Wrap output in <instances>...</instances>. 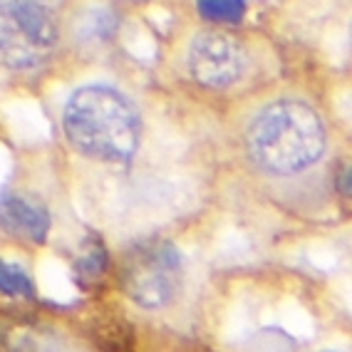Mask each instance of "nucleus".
<instances>
[{
  "instance_id": "nucleus-9",
  "label": "nucleus",
  "mask_w": 352,
  "mask_h": 352,
  "mask_svg": "<svg viewBox=\"0 0 352 352\" xmlns=\"http://www.w3.org/2000/svg\"><path fill=\"white\" fill-rule=\"evenodd\" d=\"M107 268V251L100 243H89L82 256L77 258V273L80 278H100Z\"/></svg>"
},
{
  "instance_id": "nucleus-10",
  "label": "nucleus",
  "mask_w": 352,
  "mask_h": 352,
  "mask_svg": "<svg viewBox=\"0 0 352 352\" xmlns=\"http://www.w3.org/2000/svg\"><path fill=\"white\" fill-rule=\"evenodd\" d=\"M340 191H342L347 199H352V166H347V169L342 171V179H340Z\"/></svg>"
},
{
  "instance_id": "nucleus-5",
  "label": "nucleus",
  "mask_w": 352,
  "mask_h": 352,
  "mask_svg": "<svg viewBox=\"0 0 352 352\" xmlns=\"http://www.w3.org/2000/svg\"><path fill=\"white\" fill-rule=\"evenodd\" d=\"M186 65H189V75L199 85L223 89L243 77L248 52H245L243 43L228 32L206 30L191 40Z\"/></svg>"
},
{
  "instance_id": "nucleus-3",
  "label": "nucleus",
  "mask_w": 352,
  "mask_h": 352,
  "mask_svg": "<svg viewBox=\"0 0 352 352\" xmlns=\"http://www.w3.org/2000/svg\"><path fill=\"white\" fill-rule=\"evenodd\" d=\"M60 43L50 0H0V65L35 69L47 63Z\"/></svg>"
},
{
  "instance_id": "nucleus-2",
  "label": "nucleus",
  "mask_w": 352,
  "mask_h": 352,
  "mask_svg": "<svg viewBox=\"0 0 352 352\" xmlns=\"http://www.w3.org/2000/svg\"><path fill=\"white\" fill-rule=\"evenodd\" d=\"M325 126L320 114L300 100L273 102L248 126V154L263 171L298 174L320 162Z\"/></svg>"
},
{
  "instance_id": "nucleus-6",
  "label": "nucleus",
  "mask_w": 352,
  "mask_h": 352,
  "mask_svg": "<svg viewBox=\"0 0 352 352\" xmlns=\"http://www.w3.org/2000/svg\"><path fill=\"white\" fill-rule=\"evenodd\" d=\"M0 228L30 243H45L52 228L50 208L32 194L3 191L0 194Z\"/></svg>"
},
{
  "instance_id": "nucleus-7",
  "label": "nucleus",
  "mask_w": 352,
  "mask_h": 352,
  "mask_svg": "<svg viewBox=\"0 0 352 352\" xmlns=\"http://www.w3.org/2000/svg\"><path fill=\"white\" fill-rule=\"evenodd\" d=\"M0 293L6 298L32 300L38 290H35V283L25 268H20L18 263H10V261H0Z\"/></svg>"
},
{
  "instance_id": "nucleus-4",
  "label": "nucleus",
  "mask_w": 352,
  "mask_h": 352,
  "mask_svg": "<svg viewBox=\"0 0 352 352\" xmlns=\"http://www.w3.org/2000/svg\"><path fill=\"white\" fill-rule=\"evenodd\" d=\"M182 253L169 241H142L126 251L122 263V288L146 310L169 305L182 290Z\"/></svg>"
},
{
  "instance_id": "nucleus-8",
  "label": "nucleus",
  "mask_w": 352,
  "mask_h": 352,
  "mask_svg": "<svg viewBox=\"0 0 352 352\" xmlns=\"http://www.w3.org/2000/svg\"><path fill=\"white\" fill-rule=\"evenodd\" d=\"M199 13L208 23L231 25L241 23L245 15V0H199Z\"/></svg>"
},
{
  "instance_id": "nucleus-1",
  "label": "nucleus",
  "mask_w": 352,
  "mask_h": 352,
  "mask_svg": "<svg viewBox=\"0 0 352 352\" xmlns=\"http://www.w3.org/2000/svg\"><path fill=\"white\" fill-rule=\"evenodd\" d=\"M69 144L97 162H129L142 142V117L132 100L107 85H87L65 104Z\"/></svg>"
}]
</instances>
